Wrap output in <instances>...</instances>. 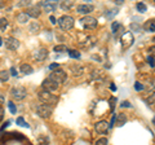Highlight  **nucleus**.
I'll return each mask as SVG.
<instances>
[{"label": "nucleus", "instance_id": "20", "mask_svg": "<svg viewBox=\"0 0 155 145\" xmlns=\"http://www.w3.org/2000/svg\"><path fill=\"white\" fill-rule=\"evenodd\" d=\"M9 76H11L9 71H7V70H2V71H0V82H8Z\"/></svg>", "mask_w": 155, "mask_h": 145}, {"label": "nucleus", "instance_id": "39", "mask_svg": "<svg viewBox=\"0 0 155 145\" xmlns=\"http://www.w3.org/2000/svg\"><path fill=\"white\" fill-rule=\"evenodd\" d=\"M49 20H51V22H52V23H56V18L53 17V16H51V17H49Z\"/></svg>", "mask_w": 155, "mask_h": 145}, {"label": "nucleus", "instance_id": "31", "mask_svg": "<svg viewBox=\"0 0 155 145\" xmlns=\"http://www.w3.org/2000/svg\"><path fill=\"white\" fill-rule=\"evenodd\" d=\"M134 89L136 91H142L143 89L142 83H140V82H136V83H134Z\"/></svg>", "mask_w": 155, "mask_h": 145}, {"label": "nucleus", "instance_id": "25", "mask_svg": "<svg viewBox=\"0 0 155 145\" xmlns=\"http://www.w3.org/2000/svg\"><path fill=\"white\" fill-rule=\"evenodd\" d=\"M53 49H54V52H66L67 51V47L64 46V44H60V46H56Z\"/></svg>", "mask_w": 155, "mask_h": 145}, {"label": "nucleus", "instance_id": "33", "mask_svg": "<svg viewBox=\"0 0 155 145\" xmlns=\"http://www.w3.org/2000/svg\"><path fill=\"white\" fill-rule=\"evenodd\" d=\"M149 56H151V57H154V59H155V46L150 47V49H149Z\"/></svg>", "mask_w": 155, "mask_h": 145}, {"label": "nucleus", "instance_id": "26", "mask_svg": "<svg viewBox=\"0 0 155 145\" xmlns=\"http://www.w3.org/2000/svg\"><path fill=\"white\" fill-rule=\"evenodd\" d=\"M8 108H9V110H11L12 114H16L17 108H16V105L13 104V101H8Z\"/></svg>", "mask_w": 155, "mask_h": 145}, {"label": "nucleus", "instance_id": "15", "mask_svg": "<svg viewBox=\"0 0 155 145\" xmlns=\"http://www.w3.org/2000/svg\"><path fill=\"white\" fill-rule=\"evenodd\" d=\"M19 70H21L22 74H26V75L32 74V71H34L32 66H31V65H28V64H22L21 67H19Z\"/></svg>", "mask_w": 155, "mask_h": 145}, {"label": "nucleus", "instance_id": "1", "mask_svg": "<svg viewBox=\"0 0 155 145\" xmlns=\"http://www.w3.org/2000/svg\"><path fill=\"white\" fill-rule=\"evenodd\" d=\"M39 100L41 101L43 104H45V105H49V106H52V105H56L57 104V101H58V97L56 95H52V92H48V91H45V89H43V91H40L39 92Z\"/></svg>", "mask_w": 155, "mask_h": 145}, {"label": "nucleus", "instance_id": "42", "mask_svg": "<svg viewBox=\"0 0 155 145\" xmlns=\"http://www.w3.org/2000/svg\"><path fill=\"white\" fill-rule=\"evenodd\" d=\"M116 4H123L124 2H123V0H116V2H115Z\"/></svg>", "mask_w": 155, "mask_h": 145}, {"label": "nucleus", "instance_id": "3", "mask_svg": "<svg viewBox=\"0 0 155 145\" xmlns=\"http://www.w3.org/2000/svg\"><path fill=\"white\" fill-rule=\"evenodd\" d=\"M51 80H53L54 83H57L58 86L60 84H62L66 80V78H67V74L64 71V70H61V69H57V70H53L51 74H49V76H48Z\"/></svg>", "mask_w": 155, "mask_h": 145}, {"label": "nucleus", "instance_id": "11", "mask_svg": "<svg viewBox=\"0 0 155 145\" xmlns=\"http://www.w3.org/2000/svg\"><path fill=\"white\" fill-rule=\"evenodd\" d=\"M43 88L45 91H48V92H54V91H57V88H58V84L54 83L53 80H51L49 78H47L44 82H43Z\"/></svg>", "mask_w": 155, "mask_h": 145}, {"label": "nucleus", "instance_id": "29", "mask_svg": "<svg viewBox=\"0 0 155 145\" xmlns=\"http://www.w3.org/2000/svg\"><path fill=\"white\" fill-rule=\"evenodd\" d=\"M147 64H149L150 67H155V59L154 57H151V56L147 57Z\"/></svg>", "mask_w": 155, "mask_h": 145}, {"label": "nucleus", "instance_id": "16", "mask_svg": "<svg viewBox=\"0 0 155 145\" xmlns=\"http://www.w3.org/2000/svg\"><path fill=\"white\" fill-rule=\"evenodd\" d=\"M143 29L146 31H149V32H154L155 31V20H149L143 25Z\"/></svg>", "mask_w": 155, "mask_h": 145}, {"label": "nucleus", "instance_id": "38", "mask_svg": "<svg viewBox=\"0 0 155 145\" xmlns=\"http://www.w3.org/2000/svg\"><path fill=\"white\" fill-rule=\"evenodd\" d=\"M4 118V109H3V106H0V122L3 120Z\"/></svg>", "mask_w": 155, "mask_h": 145}, {"label": "nucleus", "instance_id": "9", "mask_svg": "<svg viewBox=\"0 0 155 145\" xmlns=\"http://www.w3.org/2000/svg\"><path fill=\"white\" fill-rule=\"evenodd\" d=\"M48 57V49L47 48H38V49L34 52V59L36 61H44Z\"/></svg>", "mask_w": 155, "mask_h": 145}, {"label": "nucleus", "instance_id": "6", "mask_svg": "<svg viewBox=\"0 0 155 145\" xmlns=\"http://www.w3.org/2000/svg\"><path fill=\"white\" fill-rule=\"evenodd\" d=\"M80 23L83 25V27H85L87 30H93L97 27V20L92 16H84L80 20Z\"/></svg>", "mask_w": 155, "mask_h": 145}, {"label": "nucleus", "instance_id": "13", "mask_svg": "<svg viewBox=\"0 0 155 145\" xmlns=\"http://www.w3.org/2000/svg\"><path fill=\"white\" fill-rule=\"evenodd\" d=\"M5 47L8 48V49H11V51H16L17 48L19 47V42L13 36L7 38L5 39Z\"/></svg>", "mask_w": 155, "mask_h": 145}, {"label": "nucleus", "instance_id": "30", "mask_svg": "<svg viewBox=\"0 0 155 145\" xmlns=\"http://www.w3.org/2000/svg\"><path fill=\"white\" fill-rule=\"evenodd\" d=\"M120 27V22H113V25H111V31L113 32H116V30Z\"/></svg>", "mask_w": 155, "mask_h": 145}, {"label": "nucleus", "instance_id": "5", "mask_svg": "<svg viewBox=\"0 0 155 145\" xmlns=\"http://www.w3.org/2000/svg\"><path fill=\"white\" fill-rule=\"evenodd\" d=\"M11 95H12V97L16 99V100H23L27 96V91H26L25 87H21V86L13 87L11 89Z\"/></svg>", "mask_w": 155, "mask_h": 145}, {"label": "nucleus", "instance_id": "8", "mask_svg": "<svg viewBox=\"0 0 155 145\" xmlns=\"http://www.w3.org/2000/svg\"><path fill=\"white\" fill-rule=\"evenodd\" d=\"M94 130L98 133H101V135H105V133H107V131H109V123L106 122V120H100V122H97L96 123V126H94Z\"/></svg>", "mask_w": 155, "mask_h": 145}, {"label": "nucleus", "instance_id": "28", "mask_svg": "<svg viewBox=\"0 0 155 145\" xmlns=\"http://www.w3.org/2000/svg\"><path fill=\"white\" fill-rule=\"evenodd\" d=\"M147 104H150V105H155V92H153L151 95L147 97Z\"/></svg>", "mask_w": 155, "mask_h": 145}, {"label": "nucleus", "instance_id": "7", "mask_svg": "<svg viewBox=\"0 0 155 145\" xmlns=\"http://www.w3.org/2000/svg\"><path fill=\"white\" fill-rule=\"evenodd\" d=\"M120 43H122L123 48L125 49V48H128L133 44V35L130 32H124L122 38H120Z\"/></svg>", "mask_w": 155, "mask_h": 145}, {"label": "nucleus", "instance_id": "41", "mask_svg": "<svg viewBox=\"0 0 155 145\" xmlns=\"http://www.w3.org/2000/svg\"><path fill=\"white\" fill-rule=\"evenodd\" d=\"M110 88H111V91H116V87H115L114 84H111V86H110Z\"/></svg>", "mask_w": 155, "mask_h": 145}, {"label": "nucleus", "instance_id": "45", "mask_svg": "<svg viewBox=\"0 0 155 145\" xmlns=\"http://www.w3.org/2000/svg\"><path fill=\"white\" fill-rule=\"evenodd\" d=\"M3 44V40H2V38H0V46H2Z\"/></svg>", "mask_w": 155, "mask_h": 145}, {"label": "nucleus", "instance_id": "2", "mask_svg": "<svg viewBox=\"0 0 155 145\" xmlns=\"http://www.w3.org/2000/svg\"><path fill=\"white\" fill-rule=\"evenodd\" d=\"M75 25V20L72 18L71 16H67V14H65V16H62L58 18V26H60L62 30H71L72 27H74Z\"/></svg>", "mask_w": 155, "mask_h": 145}, {"label": "nucleus", "instance_id": "4", "mask_svg": "<svg viewBox=\"0 0 155 145\" xmlns=\"http://www.w3.org/2000/svg\"><path fill=\"white\" fill-rule=\"evenodd\" d=\"M36 113L40 118H49L52 115V113H53V108L49 105H45V104L38 105L36 106Z\"/></svg>", "mask_w": 155, "mask_h": 145}, {"label": "nucleus", "instance_id": "27", "mask_svg": "<svg viewBox=\"0 0 155 145\" xmlns=\"http://www.w3.org/2000/svg\"><path fill=\"white\" fill-rule=\"evenodd\" d=\"M109 141H107V139L106 137H102V139H98L97 141L94 143V145H107Z\"/></svg>", "mask_w": 155, "mask_h": 145}, {"label": "nucleus", "instance_id": "24", "mask_svg": "<svg viewBox=\"0 0 155 145\" xmlns=\"http://www.w3.org/2000/svg\"><path fill=\"white\" fill-rule=\"evenodd\" d=\"M8 27V20L7 18H0V30H5Z\"/></svg>", "mask_w": 155, "mask_h": 145}, {"label": "nucleus", "instance_id": "10", "mask_svg": "<svg viewBox=\"0 0 155 145\" xmlns=\"http://www.w3.org/2000/svg\"><path fill=\"white\" fill-rule=\"evenodd\" d=\"M28 17H32V18H38L39 16L41 14V9H40V5H32L28 9H26L25 12Z\"/></svg>", "mask_w": 155, "mask_h": 145}, {"label": "nucleus", "instance_id": "37", "mask_svg": "<svg viewBox=\"0 0 155 145\" xmlns=\"http://www.w3.org/2000/svg\"><path fill=\"white\" fill-rule=\"evenodd\" d=\"M58 66H60V64H52V65L49 66V69H51V70H57Z\"/></svg>", "mask_w": 155, "mask_h": 145}, {"label": "nucleus", "instance_id": "44", "mask_svg": "<svg viewBox=\"0 0 155 145\" xmlns=\"http://www.w3.org/2000/svg\"><path fill=\"white\" fill-rule=\"evenodd\" d=\"M153 124H154V126H155V117H154V118H153Z\"/></svg>", "mask_w": 155, "mask_h": 145}, {"label": "nucleus", "instance_id": "35", "mask_svg": "<svg viewBox=\"0 0 155 145\" xmlns=\"http://www.w3.org/2000/svg\"><path fill=\"white\" fill-rule=\"evenodd\" d=\"M115 101H116V99H114V97H113V99H110V105H111V106H110V109H111V110H114V108H115V105H114V104H115Z\"/></svg>", "mask_w": 155, "mask_h": 145}, {"label": "nucleus", "instance_id": "43", "mask_svg": "<svg viewBox=\"0 0 155 145\" xmlns=\"http://www.w3.org/2000/svg\"><path fill=\"white\" fill-rule=\"evenodd\" d=\"M4 7V3L3 2H0V8H3Z\"/></svg>", "mask_w": 155, "mask_h": 145}, {"label": "nucleus", "instance_id": "21", "mask_svg": "<svg viewBox=\"0 0 155 145\" xmlns=\"http://www.w3.org/2000/svg\"><path fill=\"white\" fill-rule=\"evenodd\" d=\"M16 123H17L18 126H21V127H26V128L30 127V126H28V123H27V122H25V119H23L22 117H18V118H17V120H16Z\"/></svg>", "mask_w": 155, "mask_h": 145}, {"label": "nucleus", "instance_id": "32", "mask_svg": "<svg viewBox=\"0 0 155 145\" xmlns=\"http://www.w3.org/2000/svg\"><path fill=\"white\" fill-rule=\"evenodd\" d=\"M71 5H72V2H70V3H62V4H61V7L64 8L65 11H66V9H70Z\"/></svg>", "mask_w": 155, "mask_h": 145}, {"label": "nucleus", "instance_id": "19", "mask_svg": "<svg viewBox=\"0 0 155 145\" xmlns=\"http://www.w3.org/2000/svg\"><path fill=\"white\" fill-rule=\"evenodd\" d=\"M125 122H127V117H125V114H119L118 115V119H116V123H118L119 127L124 126Z\"/></svg>", "mask_w": 155, "mask_h": 145}, {"label": "nucleus", "instance_id": "40", "mask_svg": "<svg viewBox=\"0 0 155 145\" xmlns=\"http://www.w3.org/2000/svg\"><path fill=\"white\" fill-rule=\"evenodd\" d=\"M4 101H5V100H4V96H3V95H0V104H3Z\"/></svg>", "mask_w": 155, "mask_h": 145}, {"label": "nucleus", "instance_id": "22", "mask_svg": "<svg viewBox=\"0 0 155 145\" xmlns=\"http://www.w3.org/2000/svg\"><path fill=\"white\" fill-rule=\"evenodd\" d=\"M136 8H137V11L140 13H145V12H146V9H147V7H146V4H145V3H137Z\"/></svg>", "mask_w": 155, "mask_h": 145}, {"label": "nucleus", "instance_id": "34", "mask_svg": "<svg viewBox=\"0 0 155 145\" xmlns=\"http://www.w3.org/2000/svg\"><path fill=\"white\" fill-rule=\"evenodd\" d=\"M9 71H11V75H13V76H17L18 74H17V69H16V67H11V70H9Z\"/></svg>", "mask_w": 155, "mask_h": 145}, {"label": "nucleus", "instance_id": "18", "mask_svg": "<svg viewBox=\"0 0 155 145\" xmlns=\"http://www.w3.org/2000/svg\"><path fill=\"white\" fill-rule=\"evenodd\" d=\"M36 144L38 145H48L49 144V137L48 136H39L36 140Z\"/></svg>", "mask_w": 155, "mask_h": 145}, {"label": "nucleus", "instance_id": "17", "mask_svg": "<svg viewBox=\"0 0 155 145\" xmlns=\"http://www.w3.org/2000/svg\"><path fill=\"white\" fill-rule=\"evenodd\" d=\"M17 21H18L19 23H26V22H28V16H27L25 12L18 13V14H17Z\"/></svg>", "mask_w": 155, "mask_h": 145}, {"label": "nucleus", "instance_id": "12", "mask_svg": "<svg viewBox=\"0 0 155 145\" xmlns=\"http://www.w3.org/2000/svg\"><path fill=\"white\" fill-rule=\"evenodd\" d=\"M76 11L80 14L88 16L91 12H93V5H91V4H79V5L76 7Z\"/></svg>", "mask_w": 155, "mask_h": 145}, {"label": "nucleus", "instance_id": "36", "mask_svg": "<svg viewBox=\"0 0 155 145\" xmlns=\"http://www.w3.org/2000/svg\"><path fill=\"white\" fill-rule=\"evenodd\" d=\"M122 106H123V108H130L132 105H130V103H128V101H123V103H122Z\"/></svg>", "mask_w": 155, "mask_h": 145}, {"label": "nucleus", "instance_id": "23", "mask_svg": "<svg viewBox=\"0 0 155 145\" xmlns=\"http://www.w3.org/2000/svg\"><path fill=\"white\" fill-rule=\"evenodd\" d=\"M67 52H69V56L72 57V59H80V53L75 51V49H67Z\"/></svg>", "mask_w": 155, "mask_h": 145}, {"label": "nucleus", "instance_id": "14", "mask_svg": "<svg viewBox=\"0 0 155 145\" xmlns=\"http://www.w3.org/2000/svg\"><path fill=\"white\" fill-rule=\"evenodd\" d=\"M40 5L44 8L47 12H53V11H56V9H57L58 4L56 2H41Z\"/></svg>", "mask_w": 155, "mask_h": 145}]
</instances>
